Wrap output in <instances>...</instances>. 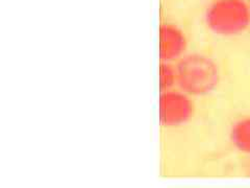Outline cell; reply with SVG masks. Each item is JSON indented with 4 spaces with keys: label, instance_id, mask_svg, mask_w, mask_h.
<instances>
[{
    "label": "cell",
    "instance_id": "7a4b0ae2",
    "mask_svg": "<svg viewBox=\"0 0 250 188\" xmlns=\"http://www.w3.org/2000/svg\"><path fill=\"white\" fill-rule=\"evenodd\" d=\"M205 23L217 36H239L250 25L249 3L245 0H213L205 12Z\"/></svg>",
    "mask_w": 250,
    "mask_h": 188
},
{
    "label": "cell",
    "instance_id": "5b68a950",
    "mask_svg": "<svg viewBox=\"0 0 250 188\" xmlns=\"http://www.w3.org/2000/svg\"><path fill=\"white\" fill-rule=\"evenodd\" d=\"M229 140L240 153L250 155V116L234 121L229 130Z\"/></svg>",
    "mask_w": 250,
    "mask_h": 188
},
{
    "label": "cell",
    "instance_id": "52a82bcc",
    "mask_svg": "<svg viewBox=\"0 0 250 188\" xmlns=\"http://www.w3.org/2000/svg\"><path fill=\"white\" fill-rule=\"evenodd\" d=\"M249 7H250V2H249Z\"/></svg>",
    "mask_w": 250,
    "mask_h": 188
},
{
    "label": "cell",
    "instance_id": "6da1fadb",
    "mask_svg": "<svg viewBox=\"0 0 250 188\" xmlns=\"http://www.w3.org/2000/svg\"><path fill=\"white\" fill-rule=\"evenodd\" d=\"M175 67L178 88L191 96L208 95L217 88L220 81L218 65L206 54H185Z\"/></svg>",
    "mask_w": 250,
    "mask_h": 188
},
{
    "label": "cell",
    "instance_id": "3957f363",
    "mask_svg": "<svg viewBox=\"0 0 250 188\" xmlns=\"http://www.w3.org/2000/svg\"><path fill=\"white\" fill-rule=\"evenodd\" d=\"M194 115L191 95L175 89L161 92L159 97V121L164 128H179L189 122Z\"/></svg>",
    "mask_w": 250,
    "mask_h": 188
},
{
    "label": "cell",
    "instance_id": "277c9868",
    "mask_svg": "<svg viewBox=\"0 0 250 188\" xmlns=\"http://www.w3.org/2000/svg\"><path fill=\"white\" fill-rule=\"evenodd\" d=\"M188 48V40L184 30L174 23H162L159 28V58L161 62L178 61Z\"/></svg>",
    "mask_w": 250,
    "mask_h": 188
},
{
    "label": "cell",
    "instance_id": "8992f818",
    "mask_svg": "<svg viewBox=\"0 0 250 188\" xmlns=\"http://www.w3.org/2000/svg\"><path fill=\"white\" fill-rule=\"evenodd\" d=\"M177 86L176 67L170 62H160L159 89L161 92L174 89Z\"/></svg>",
    "mask_w": 250,
    "mask_h": 188
}]
</instances>
